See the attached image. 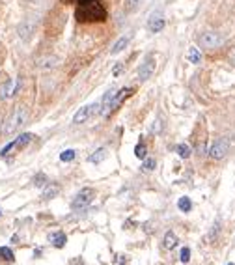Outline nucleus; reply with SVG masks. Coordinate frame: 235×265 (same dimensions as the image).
<instances>
[{"label":"nucleus","mask_w":235,"mask_h":265,"mask_svg":"<svg viewBox=\"0 0 235 265\" xmlns=\"http://www.w3.org/2000/svg\"><path fill=\"white\" fill-rule=\"evenodd\" d=\"M121 70H123V65H121V63H118V65H116L114 70H112V75L114 77H118L121 73Z\"/></svg>","instance_id":"nucleus-27"},{"label":"nucleus","mask_w":235,"mask_h":265,"mask_svg":"<svg viewBox=\"0 0 235 265\" xmlns=\"http://www.w3.org/2000/svg\"><path fill=\"white\" fill-rule=\"evenodd\" d=\"M129 41H131V38H129V36H121L120 40H118L114 45H112L110 52H112V54H118V52H121L127 45H129Z\"/></svg>","instance_id":"nucleus-11"},{"label":"nucleus","mask_w":235,"mask_h":265,"mask_svg":"<svg viewBox=\"0 0 235 265\" xmlns=\"http://www.w3.org/2000/svg\"><path fill=\"white\" fill-rule=\"evenodd\" d=\"M58 63H60V58L47 56V58H41L40 60V68H43V70H51V68H56Z\"/></svg>","instance_id":"nucleus-13"},{"label":"nucleus","mask_w":235,"mask_h":265,"mask_svg":"<svg viewBox=\"0 0 235 265\" xmlns=\"http://www.w3.org/2000/svg\"><path fill=\"white\" fill-rule=\"evenodd\" d=\"M34 2H38V0H34Z\"/></svg>","instance_id":"nucleus-31"},{"label":"nucleus","mask_w":235,"mask_h":265,"mask_svg":"<svg viewBox=\"0 0 235 265\" xmlns=\"http://www.w3.org/2000/svg\"><path fill=\"white\" fill-rule=\"evenodd\" d=\"M0 258L4 259V261H13V252H12V248L0 247Z\"/></svg>","instance_id":"nucleus-19"},{"label":"nucleus","mask_w":235,"mask_h":265,"mask_svg":"<svg viewBox=\"0 0 235 265\" xmlns=\"http://www.w3.org/2000/svg\"><path fill=\"white\" fill-rule=\"evenodd\" d=\"M32 139H34V135H32V132H23V135H19L17 139L13 140V142H10V144L4 148V150L0 151V155L6 157L8 153H12V151L21 150V148H24V146H28L30 142H32Z\"/></svg>","instance_id":"nucleus-4"},{"label":"nucleus","mask_w":235,"mask_h":265,"mask_svg":"<svg viewBox=\"0 0 235 265\" xmlns=\"http://www.w3.org/2000/svg\"><path fill=\"white\" fill-rule=\"evenodd\" d=\"M176 243H178L176 234H174V231H166V236H164V248L172 250V248L176 247Z\"/></svg>","instance_id":"nucleus-16"},{"label":"nucleus","mask_w":235,"mask_h":265,"mask_svg":"<svg viewBox=\"0 0 235 265\" xmlns=\"http://www.w3.org/2000/svg\"><path fill=\"white\" fill-rule=\"evenodd\" d=\"M228 150H229V142L226 139H220V140H217V142L211 146L209 155H211L213 159H222V157L228 153Z\"/></svg>","instance_id":"nucleus-6"},{"label":"nucleus","mask_w":235,"mask_h":265,"mask_svg":"<svg viewBox=\"0 0 235 265\" xmlns=\"http://www.w3.org/2000/svg\"><path fill=\"white\" fill-rule=\"evenodd\" d=\"M135 153H137L138 159H144V157H146V148H144V144H138Z\"/></svg>","instance_id":"nucleus-25"},{"label":"nucleus","mask_w":235,"mask_h":265,"mask_svg":"<svg viewBox=\"0 0 235 265\" xmlns=\"http://www.w3.org/2000/svg\"><path fill=\"white\" fill-rule=\"evenodd\" d=\"M32 30H34V24L32 23H23L19 26V36L23 38L24 41H28L32 38Z\"/></svg>","instance_id":"nucleus-12"},{"label":"nucleus","mask_w":235,"mask_h":265,"mask_svg":"<svg viewBox=\"0 0 235 265\" xmlns=\"http://www.w3.org/2000/svg\"><path fill=\"white\" fill-rule=\"evenodd\" d=\"M49 241L52 243V247L56 248H63L65 247V241H68V237L63 231H52L51 236H49Z\"/></svg>","instance_id":"nucleus-10"},{"label":"nucleus","mask_w":235,"mask_h":265,"mask_svg":"<svg viewBox=\"0 0 235 265\" xmlns=\"http://www.w3.org/2000/svg\"><path fill=\"white\" fill-rule=\"evenodd\" d=\"M99 112H101V107H99V103L86 105V107H82V109L73 116V123H77V125L86 123L88 120H92L93 116H97Z\"/></svg>","instance_id":"nucleus-2"},{"label":"nucleus","mask_w":235,"mask_h":265,"mask_svg":"<svg viewBox=\"0 0 235 265\" xmlns=\"http://www.w3.org/2000/svg\"><path fill=\"white\" fill-rule=\"evenodd\" d=\"M179 258H181V261H183V263H187V261L190 259V250H189V248H187V247L181 248V256H179Z\"/></svg>","instance_id":"nucleus-23"},{"label":"nucleus","mask_w":235,"mask_h":265,"mask_svg":"<svg viewBox=\"0 0 235 265\" xmlns=\"http://www.w3.org/2000/svg\"><path fill=\"white\" fill-rule=\"evenodd\" d=\"M148 28L149 32H153V34H157V32H161V30L164 28V17H162L161 13H153V15L148 19Z\"/></svg>","instance_id":"nucleus-9"},{"label":"nucleus","mask_w":235,"mask_h":265,"mask_svg":"<svg viewBox=\"0 0 235 265\" xmlns=\"http://www.w3.org/2000/svg\"><path fill=\"white\" fill-rule=\"evenodd\" d=\"M198 43H200L204 49H218V47L224 43V38L215 30H207L198 38Z\"/></svg>","instance_id":"nucleus-3"},{"label":"nucleus","mask_w":235,"mask_h":265,"mask_svg":"<svg viewBox=\"0 0 235 265\" xmlns=\"http://www.w3.org/2000/svg\"><path fill=\"white\" fill-rule=\"evenodd\" d=\"M178 153H179V157H183V159H187V157H190L189 146H187V144H179V146H178Z\"/></svg>","instance_id":"nucleus-22"},{"label":"nucleus","mask_w":235,"mask_h":265,"mask_svg":"<svg viewBox=\"0 0 235 265\" xmlns=\"http://www.w3.org/2000/svg\"><path fill=\"white\" fill-rule=\"evenodd\" d=\"M92 200H93V190L92 189H84V190H81V192H79V194L73 198L71 208H73V209H84V208H88V206L92 204Z\"/></svg>","instance_id":"nucleus-5"},{"label":"nucleus","mask_w":235,"mask_h":265,"mask_svg":"<svg viewBox=\"0 0 235 265\" xmlns=\"http://www.w3.org/2000/svg\"><path fill=\"white\" fill-rule=\"evenodd\" d=\"M155 71V60L153 56H149L144 60V63L140 65V70H138V81H148L149 77L153 75Z\"/></svg>","instance_id":"nucleus-7"},{"label":"nucleus","mask_w":235,"mask_h":265,"mask_svg":"<svg viewBox=\"0 0 235 265\" xmlns=\"http://www.w3.org/2000/svg\"><path fill=\"white\" fill-rule=\"evenodd\" d=\"M178 208L183 211V213H189L190 211V208H192V204H190V200H189V196H181L178 200Z\"/></svg>","instance_id":"nucleus-17"},{"label":"nucleus","mask_w":235,"mask_h":265,"mask_svg":"<svg viewBox=\"0 0 235 265\" xmlns=\"http://www.w3.org/2000/svg\"><path fill=\"white\" fill-rule=\"evenodd\" d=\"M142 168L146 170V172H151V170L155 168V161H153V159H148V161H144Z\"/></svg>","instance_id":"nucleus-24"},{"label":"nucleus","mask_w":235,"mask_h":265,"mask_svg":"<svg viewBox=\"0 0 235 265\" xmlns=\"http://www.w3.org/2000/svg\"><path fill=\"white\" fill-rule=\"evenodd\" d=\"M140 6H142V0H125L127 12H137Z\"/></svg>","instance_id":"nucleus-21"},{"label":"nucleus","mask_w":235,"mask_h":265,"mask_svg":"<svg viewBox=\"0 0 235 265\" xmlns=\"http://www.w3.org/2000/svg\"><path fill=\"white\" fill-rule=\"evenodd\" d=\"M75 155H77V151H75V150H65V151H62V153H60V161H62V162L73 161Z\"/></svg>","instance_id":"nucleus-20"},{"label":"nucleus","mask_w":235,"mask_h":265,"mask_svg":"<svg viewBox=\"0 0 235 265\" xmlns=\"http://www.w3.org/2000/svg\"><path fill=\"white\" fill-rule=\"evenodd\" d=\"M228 265H235V263H228Z\"/></svg>","instance_id":"nucleus-30"},{"label":"nucleus","mask_w":235,"mask_h":265,"mask_svg":"<svg viewBox=\"0 0 235 265\" xmlns=\"http://www.w3.org/2000/svg\"><path fill=\"white\" fill-rule=\"evenodd\" d=\"M229 62H231V63L235 65V49H233L231 52H229Z\"/></svg>","instance_id":"nucleus-28"},{"label":"nucleus","mask_w":235,"mask_h":265,"mask_svg":"<svg viewBox=\"0 0 235 265\" xmlns=\"http://www.w3.org/2000/svg\"><path fill=\"white\" fill-rule=\"evenodd\" d=\"M26 120H28V110L24 109V107H19V109H15V112L10 116V120L6 121L2 132H4V135H12V132L17 131L19 127H23L24 123H26Z\"/></svg>","instance_id":"nucleus-1"},{"label":"nucleus","mask_w":235,"mask_h":265,"mask_svg":"<svg viewBox=\"0 0 235 265\" xmlns=\"http://www.w3.org/2000/svg\"><path fill=\"white\" fill-rule=\"evenodd\" d=\"M45 176H36V179H34V185H38V187H41V185H45Z\"/></svg>","instance_id":"nucleus-26"},{"label":"nucleus","mask_w":235,"mask_h":265,"mask_svg":"<svg viewBox=\"0 0 235 265\" xmlns=\"http://www.w3.org/2000/svg\"><path fill=\"white\" fill-rule=\"evenodd\" d=\"M105 159H107V150H105V148H99L95 153H92V155L88 157V161L93 162V164H99V162H103Z\"/></svg>","instance_id":"nucleus-14"},{"label":"nucleus","mask_w":235,"mask_h":265,"mask_svg":"<svg viewBox=\"0 0 235 265\" xmlns=\"http://www.w3.org/2000/svg\"><path fill=\"white\" fill-rule=\"evenodd\" d=\"M187 58H189V62H190V63H200L202 54H200V51H198L196 47H190L189 52H187Z\"/></svg>","instance_id":"nucleus-15"},{"label":"nucleus","mask_w":235,"mask_h":265,"mask_svg":"<svg viewBox=\"0 0 235 265\" xmlns=\"http://www.w3.org/2000/svg\"><path fill=\"white\" fill-rule=\"evenodd\" d=\"M56 194H58V187H56V185H49V187H45V189H43V198H45V200H51V198H54Z\"/></svg>","instance_id":"nucleus-18"},{"label":"nucleus","mask_w":235,"mask_h":265,"mask_svg":"<svg viewBox=\"0 0 235 265\" xmlns=\"http://www.w3.org/2000/svg\"><path fill=\"white\" fill-rule=\"evenodd\" d=\"M0 217H2V209H0Z\"/></svg>","instance_id":"nucleus-29"},{"label":"nucleus","mask_w":235,"mask_h":265,"mask_svg":"<svg viewBox=\"0 0 235 265\" xmlns=\"http://www.w3.org/2000/svg\"><path fill=\"white\" fill-rule=\"evenodd\" d=\"M17 79H15V77H13V79H8L6 82H4V84H2V86H0V97L2 99H8V97H12L13 93L17 92Z\"/></svg>","instance_id":"nucleus-8"}]
</instances>
